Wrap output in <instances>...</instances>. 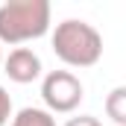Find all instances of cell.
I'll use <instances>...</instances> for the list:
<instances>
[{"label":"cell","mask_w":126,"mask_h":126,"mask_svg":"<svg viewBox=\"0 0 126 126\" xmlns=\"http://www.w3.org/2000/svg\"><path fill=\"white\" fill-rule=\"evenodd\" d=\"M106 114L117 126H126V85H117V88L109 91V97H106Z\"/></svg>","instance_id":"6"},{"label":"cell","mask_w":126,"mask_h":126,"mask_svg":"<svg viewBox=\"0 0 126 126\" xmlns=\"http://www.w3.org/2000/svg\"><path fill=\"white\" fill-rule=\"evenodd\" d=\"M9 120H12V97L0 85V126H6Z\"/></svg>","instance_id":"7"},{"label":"cell","mask_w":126,"mask_h":126,"mask_svg":"<svg viewBox=\"0 0 126 126\" xmlns=\"http://www.w3.org/2000/svg\"><path fill=\"white\" fill-rule=\"evenodd\" d=\"M47 0H9L0 6V44H24L47 35L50 21Z\"/></svg>","instance_id":"2"},{"label":"cell","mask_w":126,"mask_h":126,"mask_svg":"<svg viewBox=\"0 0 126 126\" xmlns=\"http://www.w3.org/2000/svg\"><path fill=\"white\" fill-rule=\"evenodd\" d=\"M50 44H53V53L67 67H94L103 59V35L88 21L67 18L62 24H56Z\"/></svg>","instance_id":"1"},{"label":"cell","mask_w":126,"mask_h":126,"mask_svg":"<svg viewBox=\"0 0 126 126\" xmlns=\"http://www.w3.org/2000/svg\"><path fill=\"white\" fill-rule=\"evenodd\" d=\"M82 97H85V88H82L79 76L70 73V70H50L41 79V100H44L50 114H70V111H76Z\"/></svg>","instance_id":"3"},{"label":"cell","mask_w":126,"mask_h":126,"mask_svg":"<svg viewBox=\"0 0 126 126\" xmlns=\"http://www.w3.org/2000/svg\"><path fill=\"white\" fill-rule=\"evenodd\" d=\"M0 67H3V44H0Z\"/></svg>","instance_id":"9"},{"label":"cell","mask_w":126,"mask_h":126,"mask_svg":"<svg viewBox=\"0 0 126 126\" xmlns=\"http://www.w3.org/2000/svg\"><path fill=\"white\" fill-rule=\"evenodd\" d=\"M64 126H103V123L97 120L94 114H76V117H70Z\"/></svg>","instance_id":"8"},{"label":"cell","mask_w":126,"mask_h":126,"mask_svg":"<svg viewBox=\"0 0 126 126\" xmlns=\"http://www.w3.org/2000/svg\"><path fill=\"white\" fill-rule=\"evenodd\" d=\"M12 126H56V117H53L47 109L27 106V109H21V111L12 117Z\"/></svg>","instance_id":"5"},{"label":"cell","mask_w":126,"mask_h":126,"mask_svg":"<svg viewBox=\"0 0 126 126\" xmlns=\"http://www.w3.org/2000/svg\"><path fill=\"white\" fill-rule=\"evenodd\" d=\"M41 59L32 47H15L6 59H3V73L18 82V85H27V82H35L41 76Z\"/></svg>","instance_id":"4"}]
</instances>
